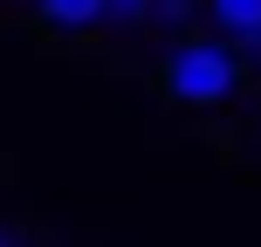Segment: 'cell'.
<instances>
[{"mask_svg":"<svg viewBox=\"0 0 261 247\" xmlns=\"http://www.w3.org/2000/svg\"><path fill=\"white\" fill-rule=\"evenodd\" d=\"M199 14H206V21L220 28L227 41H234V35H254V28H261V0H199Z\"/></svg>","mask_w":261,"mask_h":247,"instance_id":"cell-3","label":"cell"},{"mask_svg":"<svg viewBox=\"0 0 261 247\" xmlns=\"http://www.w3.org/2000/svg\"><path fill=\"white\" fill-rule=\"evenodd\" d=\"M158 90H165L172 103H186V110H220V103H234V90H241V55H234V41H220V35H186V41H172L165 62H158Z\"/></svg>","mask_w":261,"mask_h":247,"instance_id":"cell-1","label":"cell"},{"mask_svg":"<svg viewBox=\"0 0 261 247\" xmlns=\"http://www.w3.org/2000/svg\"><path fill=\"white\" fill-rule=\"evenodd\" d=\"M103 21L110 28H144L151 21V0H103Z\"/></svg>","mask_w":261,"mask_h":247,"instance_id":"cell-4","label":"cell"},{"mask_svg":"<svg viewBox=\"0 0 261 247\" xmlns=\"http://www.w3.org/2000/svg\"><path fill=\"white\" fill-rule=\"evenodd\" d=\"M199 14V0H151V21H165V28H186Z\"/></svg>","mask_w":261,"mask_h":247,"instance_id":"cell-5","label":"cell"},{"mask_svg":"<svg viewBox=\"0 0 261 247\" xmlns=\"http://www.w3.org/2000/svg\"><path fill=\"white\" fill-rule=\"evenodd\" d=\"M7 234H14V227H7V220H0V240H7Z\"/></svg>","mask_w":261,"mask_h":247,"instance_id":"cell-6","label":"cell"},{"mask_svg":"<svg viewBox=\"0 0 261 247\" xmlns=\"http://www.w3.org/2000/svg\"><path fill=\"white\" fill-rule=\"evenodd\" d=\"M35 14L48 28H62V35H83V28L103 21V0H35Z\"/></svg>","mask_w":261,"mask_h":247,"instance_id":"cell-2","label":"cell"}]
</instances>
